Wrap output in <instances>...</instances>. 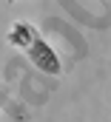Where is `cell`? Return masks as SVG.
<instances>
[{"instance_id": "cell-1", "label": "cell", "mask_w": 111, "mask_h": 122, "mask_svg": "<svg viewBox=\"0 0 111 122\" xmlns=\"http://www.w3.org/2000/svg\"><path fill=\"white\" fill-rule=\"evenodd\" d=\"M28 51V57H31V62L40 68V71H46V74H60V57L54 54V48L37 34L34 37V43L26 48Z\"/></svg>"}, {"instance_id": "cell-2", "label": "cell", "mask_w": 111, "mask_h": 122, "mask_svg": "<svg viewBox=\"0 0 111 122\" xmlns=\"http://www.w3.org/2000/svg\"><path fill=\"white\" fill-rule=\"evenodd\" d=\"M34 37H37V31L31 29L28 23H14L11 31H9V43L17 46V48H28V46L34 43Z\"/></svg>"}, {"instance_id": "cell-3", "label": "cell", "mask_w": 111, "mask_h": 122, "mask_svg": "<svg viewBox=\"0 0 111 122\" xmlns=\"http://www.w3.org/2000/svg\"><path fill=\"white\" fill-rule=\"evenodd\" d=\"M9 3H17V0H9Z\"/></svg>"}]
</instances>
